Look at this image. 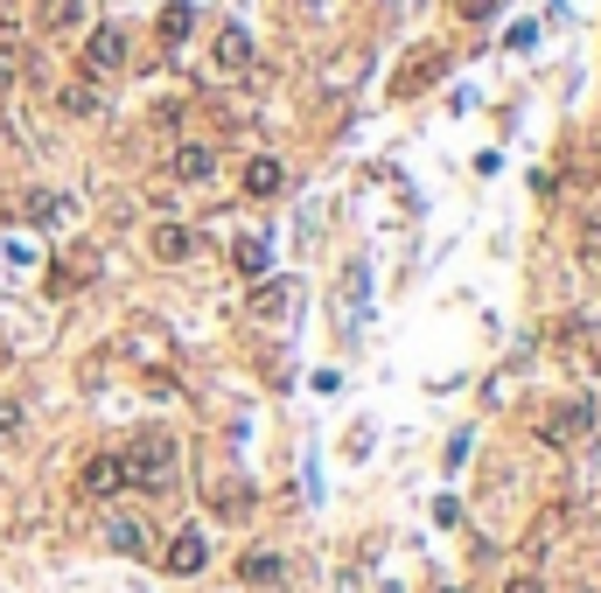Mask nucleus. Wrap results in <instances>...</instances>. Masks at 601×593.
<instances>
[{"instance_id":"obj_1","label":"nucleus","mask_w":601,"mask_h":593,"mask_svg":"<svg viewBox=\"0 0 601 593\" xmlns=\"http://www.w3.org/2000/svg\"><path fill=\"white\" fill-rule=\"evenodd\" d=\"M120 475L147 495H161L168 482H175V440L168 433H134V447L120 454Z\"/></svg>"},{"instance_id":"obj_3","label":"nucleus","mask_w":601,"mask_h":593,"mask_svg":"<svg viewBox=\"0 0 601 593\" xmlns=\"http://www.w3.org/2000/svg\"><path fill=\"white\" fill-rule=\"evenodd\" d=\"M120 64H126V35H120V28H91L84 70H91V78H105V70H120Z\"/></svg>"},{"instance_id":"obj_6","label":"nucleus","mask_w":601,"mask_h":593,"mask_svg":"<svg viewBox=\"0 0 601 593\" xmlns=\"http://www.w3.org/2000/svg\"><path fill=\"white\" fill-rule=\"evenodd\" d=\"M280 189H287V168H280L273 155H259V161H246V196H280Z\"/></svg>"},{"instance_id":"obj_13","label":"nucleus","mask_w":601,"mask_h":593,"mask_svg":"<svg viewBox=\"0 0 601 593\" xmlns=\"http://www.w3.org/2000/svg\"><path fill=\"white\" fill-rule=\"evenodd\" d=\"M441 78V56H420V64H406V78H399V99H412V91H427Z\"/></svg>"},{"instance_id":"obj_10","label":"nucleus","mask_w":601,"mask_h":593,"mask_svg":"<svg viewBox=\"0 0 601 593\" xmlns=\"http://www.w3.org/2000/svg\"><path fill=\"white\" fill-rule=\"evenodd\" d=\"M211 175H217L211 147H182V155H175V182H211Z\"/></svg>"},{"instance_id":"obj_14","label":"nucleus","mask_w":601,"mask_h":593,"mask_svg":"<svg viewBox=\"0 0 601 593\" xmlns=\"http://www.w3.org/2000/svg\"><path fill=\"white\" fill-rule=\"evenodd\" d=\"M231 259H238V273H246V280L267 273V244H259V238H238V244H231Z\"/></svg>"},{"instance_id":"obj_17","label":"nucleus","mask_w":601,"mask_h":593,"mask_svg":"<svg viewBox=\"0 0 601 593\" xmlns=\"http://www.w3.org/2000/svg\"><path fill=\"white\" fill-rule=\"evenodd\" d=\"M64 209H70L64 196H29V217H35V224H56V217H64Z\"/></svg>"},{"instance_id":"obj_23","label":"nucleus","mask_w":601,"mask_h":593,"mask_svg":"<svg viewBox=\"0 0 601 593\" xmlns=\"http://www.w3.org/2000/svg\"><path fill=\"white\" fill-rule=\"evenodd\" d=\"M0 209H8V196H0Z\"/></svg>"},{"instance_id":"obj_2","label":"nucleus","mask_w":601,"mask_h":593,"mask_svg":"<svg viewBox=\"0 0 601 593\" xmlns=\"http://www.w3.org/2000/svg\"><path fill=\"white\" fill-rule=\"evenodd\" d=\"M594 398H567V406H559V412H546V426H538V433H546L553 440V447H574V440H588L594 433Z\"/></svg>"},{"instance_id":"obj_8","label":"nucleus","mask_w":601,"mask_h":593,"mask_svg":"<svg viewBox=\"0 0 601 593\" xmlns=\"http://www.w3.org/2000/svg\"><path fill=\"white\" fill-rule=\"evenodd\" d=\"M126 475H120V454H99V461H84V495H120Z\"/></svg>"},{"instance_id":"obj_7","label":"nucleus","mask_w":601,"mask_h":593,"mask_svg":"<svg viewBox=\"0 0 601 593\" xmlns=\"http://www.w3.org/2000/svg\"><path fill=\"white\" fill-rule=\"evenodd\" d=\"M196 252V231H182V224H155V259L161 265H182Z\"/></svg>"},{"instance_id":"obj_18","label":"nucleus","mask_w":601,"mask_h":593,"mask_svg":"<svg viewBox=\"0 0 601 593\" xmlns=\"http://www.w3.org/2000/svg\"><path fill=\"white\" fill-rule=\"evenodd\" d=\"M22 433V406H14V398H0V440H14Z\"/></svg>"},{"instance_id":"obj_12","label":"nucleus","mask_w":601,"mask_h":593,"mask_svg":"<svg viewBox=\"0 0 601 593\" xmlns=\"http://www.w3.org/2000/svg\"><path fill=\"white\" fill-rule=\"evenodd\" d=\"M84 14H91L84 0H43V28H78Z\"/></svg>"},{"instance_id":"obj_20","label":"nucleus","mask_w":601,"mask_h":593,"mask_svg":"<svg viewBox=\"0 0 601 593\" xmlns=\"http://www.w3.org/2000/svg\"><path fill=\"white\" fill-rule=\"evenodd\" d=\"M490 8H497V0H462V14H468V22H490Z\"/></svg>"},{"instance_id":"obj_16","label":"nucleus","mask_w":601,"mask_h":593,"mask_svg":"<svg viewBox=\"0 0 601 593\" xmlns=\"http://www.w3.org/2000/svg\"><path fill=\"white\" fill-rule=\"evenodd\" d=\"M238 572H246L252 586H273V580H280V559H273V551H252V559L238 566Z\"/></svg>"},{"instance_id":"obj_5","label":"nucleus","mask_w":601,"mask_h":593,"mask_svg":"<svg viewBox=\"0 0 601 593\" xmlns=\"http://www.w3.org/2000/svg\"><path fill=\"white\" fill-rule=\"evenodd\" d=\"M203 559H211V545H203V531H175V545H168V572H203Z\"/></svg>"},{"instance_id":"obj_15","label":"nucleus","mask_w":601,"mask_h":593,"mask_svg":"<svg viewBox=\"0 0 601 593\" xmlns=\"http://www.w3.org/2000/svg\"><path fill=\"white\" fill-rule=\"evenodd\" d=\"M280 308H287V286H280V280H267V286L252 294V315H259V321H273Z\"/></svg>"},{"instance_id":"obj_24","label":"nucleus","mask_w":601,"mask_h":593,"mask_svg":"<svg viewBox=\"0 0 601 593\" xmlns=\"http://www.w3.org/2000/svg\"><path fill=\"white\" fill-rule=\"evenodd\" d=\"M0 356H8V350H0Z\"/></svg>"},{"instance_id":"obj_9","label":"nucleus","mask_w":601,"mask_h":593,"mask_svg":"<svg viewBox=\"0 0 601 593\" xmlns=\"http://www.w3.org/2000/svg\"><path fill=\"white\" fill-rule=\"evenodd\" d=\"M252 64V35L246 28H224L217 35V70H246Z\"/></svg>"},{"instance_id":"obj_21","label":"nucleus","mask_w":601,"mask_h":593,"mask_svg":"<svg viewBox=\"0 0 601 593\" xmlns=\"http://www.w3.org/2000/svg\"><path fill=\"white\" fill-rule=\"evenodd\" d=\"M580 252H588V259H601V217L588 224V238H580Z\"/></svg>"},{"instance_id":"obj_22","label":"nucleus","mask_w":601,"mask_h":593,"mask_svg":"<svg viewBox=\"0 0 601 593\" xmlns=\"http://www.w3.org/2000/svg\"><path fill=\"white\" fill-rule=\"evenodd\" d=\"M511 593H538V580H532V572H524V580H511Z\"/></svg>"},{"instance_id":"obj_4","label":"nucleus","mask_w":601,"mask_h":593,"mask_svg":"<svg viewBox=\"0 0 601 593\" xmlns=\"http://www.w3.org/2000/svg\"><path fill=\"white\" fill-rule=\"evenodd\" d=\"M105 545L126 551V559H147V551H155V538H147L140 516H112V524H105Z\"/></svg>"},{"instance_id":"obj_11","label":"nucleus","mask_w":601,"mask_h":593,"mask_svg":"<svg viewBox=\"0 0 601 593\" xmlns=\"http://www.w3.org/2000/svg\"><path fill=\"white\" fill-rule=\"evenodd\" d=\"M190 28H196V8H190V0H168V8H161V43L175 49Z\"/></svg>"},{"instance_id":"obj_19","label":"nucleus","mask_w":601,"mask_h":593,"mask_svg":"<svg viewBox=\"0 0 601 593\" xmlns=\"http://www.w3.org/2000/svg\"><path fill=\"white\" fill-rule=\"evenodd\" d=\"M14 70H22V49H14V43H0V84H8Z\"/></svg>"}]
</instances>
